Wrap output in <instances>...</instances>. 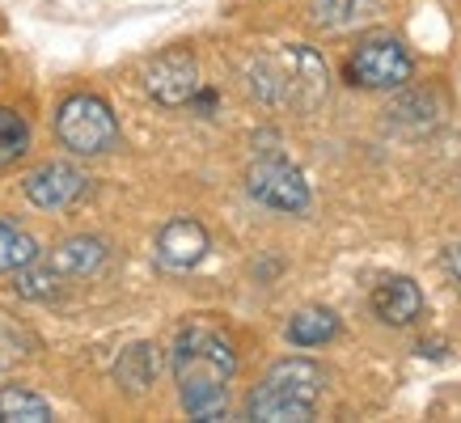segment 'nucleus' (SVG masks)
<instances>
[{
  "label": "nucleus",
  "instance_id": "18",
  "mask_svg": "<svg viewBox=\"0 0 461 423\" xmlns=\"http://www.w3.org/2000/svg\"><path fill=\"white\" fill-rule=\"evenodd\" d=\"M30 153V123L17 111L0 106V169L17 166Z\"/></svg>",
  "mask_w": 461,
  "mask_h": 423
},
{
  "label": "nucleus",
  "instance_id": "1",
  "mask_svg": "<svg viewBox=\"0 0 461 423\" xmlns=\"http://www.w3.org/2000/svg\"><path fill=\"white\" fill-rule=\"evenodd\" d=\"M169 368L178 381L182 410L191 419H224L229 415V381L238 373L233 338L208 322L182 326L169 352Z\"/></svg>",
  "mask_w": 461,
  "mask_h": 423
},
{
  "label": "nucleus",
  "instance_id": "6",
  "mask_svg": "<svg viewBox=\"0 0 461 423\" xmlns=\"http://www.w3.org/2000/svg\"><path fill=\"white\" fill-rule=\"evenodd\" d=\"M246 191H250L263 208L271 212H288V216H296V212L309 208V183L305 174L293 166V161H284V157H258L250 169H246Z\"/></svg>",
  "mask_w": 461,
  "mask_h": 423
},
{
  "label": "nucleus",
  "instance_id": "11",
  "mask_svg": "<svg viewBox=\"0 0 461 423\" xmlns=\"http://www.w3.org/2000/svg\"><path fill=\"white\" fill-rule=\"evenodd\" d=\"M368 301H373V313H377L385 326H411L423 313L420 284L406 280V275H385V280H377V288H373Z\"/></svg>",
  "mask_w": 461,
  "mask_h": 423
},
{
  "label": "nucleus",
  "instance_id": "12",
  "mask_svg": "<svg viewBox=\"0 0 461 423\" xmlns=\"http://www.w3.org/2000/svg\"><path fill=\"white\" fill-rule=\"evenodd\" d=\"M381 17V0H313L309 4V22L318 30H356V26H368Z\"/></svg>",
  "mask_w": 461,
  "mask_h": 423
},
{
  "label": "nucleus",
  "instance_id": "8",
  "mask_svg": "<svg viewBox=\"0 0 461 423\" xmlns=\"http://www.w3.org/2000/svg\"><path fill=\"white\" fill-rule=\"evenodd\" d=\"M22 191H26V199L34 208L64 212L89 191V178L77 166H68V161H47V166L30 169L26 178H22Z\"/></svg>",
  "mask_w": 461,
  "mask_h": 423
},
{
  "label": "nucleus",
  "instance_id": "19",
  "mask_svg": "<svg viewBox=\"0 0 461 423\" xmlns=\"http://www.w3.org/2000/svg\"><path fill=\"white\" fill-rule=\"evenodd\" d=\"M440 267H445L448 275H453V280L461 284V241H453V246H448V250L440 254Z\"/></svg>",
  "mask_w": 461,
  "mask_h": 423
},
{
  "label": "nucleus",
  "instance_id": "15",
  "mask_svg": "<svg viewBox=\"0 0 461 423\" xmlns=\"http://www.w3.org/2000/svg\"><path fill=\"white\" fill-rule=\"evenodd\" d=\"M0 419L5 423H51L56 410L26 385H0Z\"/></svg>",
  "mask_w": 461,
  "mask_h": 423
},
{
  "label": "nucleus",
  "instance_id": "14",
  "mask_svg": "<svg viewBox=\"0 0 461 423\" xmlns=\"http://www.w3.org/2000/svg\"><path fill=\"white\" fill-rule=\"evenodd\" d=\"M330 338H339V318L326 305H309V310H296L288 318V343H296V347H321Z\"/></svg>",
  "mask_w": 461,
  "mask_h": 423
},
{
  "label": "nucleus",
  "instance_id": "5",
  "mask_svg": "<svg viewBox=\"0 0 461 423\" xmlns=\"http://www.w3.org/2000/svg\"><path fill=\"white\" fill-rule=\"evenodd\" d=\"M411 76H415V64L393 34H364L348 56V81L360 89L390 94V89H402Z\"/></svg>",
  "mask_w": 461,
  "mask_h": 423
},
{
  "label": "nucleus",
  "instance_id": "16",
  "mask_svg": "<svg viewBox=\"0 0 461 423\" xmlns=\"http://www.w3.org/2000/svg\"><path fill=\"white\" fill-rule=\"evenodd\" d=\"M14 292L22 296V301H59L64 296V275L59 271H51L42 258H34V263H26V267L14 271Z\"/></svg>",
  "mask_w": 461,
  "mask_h": 423
},
{
  "label": "nucleus",
  "instance_id": "4",
  "mask_svg": "<svg viewBox=\"0 0 461 423\" xmlns=\"http://www.w3.org/2000/svg\"><path fill=\"white\" fill-rule=\"evenodd\" d=\"M56 136L72 157H102L119 148V119L98 94H72L56 111Z\"/></svg>",
  "mask_w": 461,
  "mask_h": 423
},
{
  "label": "nucleus",
  "instance_id": "7",
  "mask_svg": "<svg viewBox=\"0 0 461 423\" xmlns=\"http://www.w3.org/2000/svg\"><path fill=\"white\" fill-rule=\"evenodd\" d=\"M199 59L186 51V47H174V51H161L144 64V89L149 98L161 102V106H191V98L199 94Z\"/></svg>",
  "mask_w": 461,
  "mask_h": 423
},
{
  "label": "nucleus",
  "instance_id": "10",
  "mask_svg": "<svg viewBox=\"0 0 461 423\" xmlns=\"http://www.w3.org/2000/svg\"><path fill=\"white\" fill-rule=\"evenodd\" d=\"M106 258H111V246L94 233H77V238H64L56 250L47 254L42 263L51 271H59L64 280H89V275H98L106 267Z\"/></svg>",
  "mask_w": 461,
  "mask_h": 423
},
{
  "label": "nucleus",
  "instance_id": "2",
  "mask_svg": "<svg viewBox=\"0 0 461 423\" xmlns=\"http://www.w3.org/2000/svg\"><path fill=\"white\" fill-rule=\"evenodd\" d=\"M326 59L305 47V42H288L276 51H263L246 64V89L263 106L276 111H293V114H309L318 111L326 98Z\"/></svg>",
  "mask_w": 461,
  "mask_h": 423
},
{
  "label": "nucleus",
  "instance_id": "9",
  "mask_svg": "<svg viewBox=\"0 0 461 423\" xmlns=\"http://www.w3.org/2000/svg\"><path fill=\"white\" fill-rule=\"evenodd\" d=\"M212 250V238L208 229L191 220V216H178V220H169L161 233H157V263L166 271H191L199 267Z\"/></svg>",
  "mask_w": 461,
  "mask_h": 423
},
{
  "label": "nucleus",
  "instance_id": "3",
  "mask_svg": "<svg viewBox=\"0 0 461 423\" xmlns=\"http://www.w3.org/2000/svg\"><path fill=\"white\" fill-rule=\"evenodd\" d=\"M326 390V373L305 356H288L263 373V381L246 398V415L258 423H305Z\"/></svg>",
  "mask_w": 461,
  "mask_h": 423
},
{
  "label": "nucleus",
  "instance_id": "17",
  "mask_svg": "<svg viewBox=\"0 0 461 423\" xmlns=\"http://www.w3.org/2000/svg\"><path fill=\"white\" fill-rule=\"evenodd\" d=\"M34 258H39V241L14 220H0V271L14 275L17 267H26Z\"/></svg>",
  "mask_w": 461,
  "mask_h": 423
},
{
  "label": "nucleus",
  "instance_id": "13",
  "mask_svg": "<svg viewBox=\"0 0 461 423\" xmlns=\"http://www.w3.org/2000/svg\"><path fill=\"white\" fill-rule=\"evenodd\" d=\"M157 373H161V352H157L153 343H131V347H123L119 360H114V381H119L123 394H131V398L144 394L157 381Z\"/></svg>",
  "mask_w": 461,
  "mask_h": 423
}]
</instances>
